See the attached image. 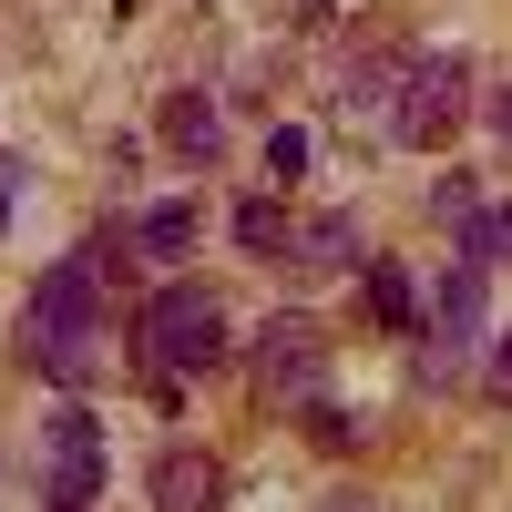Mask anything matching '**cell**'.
<instances>
[{"mask_svg":"<svg viewBox=\"0 0 512 512\" xmlns=\"http://www.w3.org/2000/svg\"><path fill=\"white\" fill-rule=\"evenodd\" d=\"M287 236H297V226H287L277 195H246V205H236V246L256 256V267H267V256H287Z\"/></svg>","mask_w":512,"mask_h":512,"instance_id":"12","label":"cell"},{"mask_svg":"<svg viewBox=\"0 0 512 512\" xmlns=\"http://www.w3.org/2000/svg\"><path fill=\"white\" fill-rule=\"evenodd\" d=\"M369 318H379V328H420V297H410V267H390V256H369Z\"/></svg>","mask_w":512,"mask_h":512,"instance_id":"13","label":"cell"},{"mask_svg":"<svg viewBox=\"0 0 512 512\" xmlns=\"http://www.w3.org/2000/svg\"><path fill=\"white\" fill-rule=\"evenodd\" d=\"M134 246H144V256H185V246H195V195L144 205V216H134Z\"/></svg>","mask_w":512,"mask_h":512,"instance_id":"11","label":"cell"},{"mask_svg":"<svg viewBox=\"0 0 512 512\" xmlns=\"http://www.w3.org/2000/svg\"><path fill=\"white\" fill-rule=\"evenodd\" d=\"M328 512H369V502H328Z\"/></svg>","mask_w":512,"mask_h":512,"instance_id":"18","label":"cell"},{"mask_svg":"<svg viewBox=\"0 0 512 512\" xmlns=\"http://www.w3.org/2000/svg\"><path fill=\"white\" fill-rule=\"evenodd\" d=\"M492 390H502V400H512V328H502V338H492Z\"/></svg>","mask_w":512,"mask_h":512,"instance_id":"16","label":"cell"},{"mask_svg":"<svg viewBox=\"0 0 512 512\" xmlns=\"http://www.w3.org/2000/svg\"><path fill=\"white\" fill-rule=\"evenodd\" d=\"M461 256H482V267H512V205H482V216L461 226Z\"/></svg>","mask_w":512,"mask_h":512,"instance_id":"14","label":"cell"},{"mask_svg":"<svg viewBox=\"0 0 512 512\" xmlns=\"http://www.w3.org/2000/svg\"><path fill=\"white\" fill-rule=\"evenodd\" d=\"M400 72H410V62H390V52H359V72L338 82V123H379V113L400 123Z\"/></svg>","mask_w":512,"mask_h":512,"instance_id":"10","label":"cell"},{"mask_svg":"<svg viewBox=\"0 0 512 512\" xmlns=\"http://www.w3.org/2000/svg\"><path fill=\"white\" fill-rule=\"evenodd\" d=\"M256 410H328V328L308 308L256 328Z\"/></svg>","mask_w":512,"mask_h":512,"instance_id":"3","label":"cell"},{"mask_svg":"<svg viewBox=\"0 0 512 512\" xmlns=\"http://www.w3.org/2000/svg\"><path fill=\"white\" fill-rule=\"evenodd\" d=\"M492 134H502V154H512V82L492 93Z\"/></svg>","mask_w":512,"mask_h":512,"instance_id":"17","label":"cell"},{"mask_svg":"<svg viewBox=\"0 0 512 512\" xmlns=\"http://www.w3.org/2000/svg\"><path fill=\"white\" fill-rule=\"evenodd\" d=\"M287 267H297V277H349V267H369V256H359V226H349V216H308V226L287 236Z\"/></svg>","mask_w":512,"mask_h":512,"instance_id":"9","label":"cell"},{"mask_svg":"<svg viewBox=\"0 0 512 512\" xmlns=\"http://www.w3.org/2000/svg\"><path fill=\"white\" fill-rule=\"evenodd\" d=\"M216 502H226V461L205 441H185V451L154 461V512H216Z\"/></svg>","mask_w":512,"mask_h":512,"instance_id":"7","label":"cell"},{"mask_svg":"<svg viewBox=\"0 0 512 512\" xmlns=\"http://www.w3.org/2000/svg\"><path fill=\"white\" fill-rule=\"evenodd\" d=\"M103 420L93 410H52L41 420V492H52V512H93V492H103Z\"/></svg>","mask_w":512,"mask_h":512,"instance_id":"4","label":"cell"},{"mask_svg":"<svg viewBox=\"0 0 512 512\" xmlns=\"http://www.w3.org/2000/svg\"><path fill=\"white\" fill-rule=\"evenodd\" d=\"M134 359H144V379H164V390L195 379V369H216V359H226V297L195 287V277L154 287L144 318H134Z\"/></svg>","mask_w":512,"mask_h":512,"instance_id":"2","label":"cell"},{"mask_svg":"<svg viewBox=\"0 0 512 512\" xmlns=\"http://www.w3.org/2000/svg\"><path fill=\"white\" fill-rule=\"evenodd\" d=\"M154 134H164V154H175V164H216V134H226V123H216V103L185 82V93H164Z\"/></svg>","mask_w":512,"mask_h":512,"instance_id":"8","label":"cell"},{"mask_svg":"<svg viewBox=\"0 0 512 512\" xmlns=\"http://www.w3.org/2000/svg\"><path fill=\"white\" fill-rule=\"evenodd\" d=\"M461 113H472V62L461 52H431V62H410L400 72V144H451L461 134Z\"/></svg>","mask_w":512,"mask_h":512,"instance_id":"5","label":"cell"},{"mask_svg":"<svg viewBox=\"0 0 512 512\" xmlns=\"http://www.w3.org/2000/svg\"><path fill=\"white\" fill-rule=\"evenodd\" d=\"M287 175H308V134H297V123L267 134V185H287Z\"/></svg>","mask_w":512,"mask_h":512,"instance_id":"15","label":"cell"},{"mask_svg":"<svg viewBox=\"0 0 512 512\" xmlns=\"http://www.w3.org/2000/svg\"><path fill=\"white\" fill-rule=\"evenodd\" d=\"M482 318H492V267H482V256H461V267L431 277V308H420V328H431V349H472Z\"/></svg>","mask_w":512,"mask_h":512,"instance_id":"6","label":"cell"},{"mask_svg":"<svg viewBox=\"0 0 512 512\" xmlns=\"http://www.w3.org/2000/svg\"><path fill=\"white\" fill-rule=\"evenodd\" d=\"M103 287H113V277L93 267V256H62V267H41V277H31V297H21V349H31L41 379H62V390H72V379L93 369Z\"/></svg>","mask_w":512,"mask_h":512,"instance_id":"1","label":"cell"}]
</instances>
